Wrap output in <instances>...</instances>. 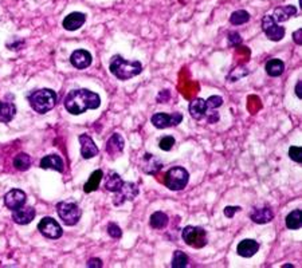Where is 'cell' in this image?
<instances>
[{"label": "cell", "mask_w": 302, "mask_h": 268, "mask_svg": "<svg viewBox=\"0 0 302 268\" xmlns=\"http://www.w3.org/2000/svg\"><path fill=\"white\" fill-rule=\"evenodd\" d=\"M65 109L73 115H80L86 110H96L101 105L98 94L87 89H78L70 91L65 98Z\"/></svg>", "instance_id": "1"}, {"label": "cell", "mask_w": 302, "mask_h": 268, "mask_svg": "<svg viewBox=\"0 0 302 268\" xmlns=\"http://www.w3.org/2000/svg\"><path fill=\"white\" fill-rule=\"evenodd\" d=\"M110 73L120 80H128L139 75L142 71V64L139 60H126L120 55H116L109 64Z\"/></svg>", "instance_id": "2"}, {"label": "cell", "mask_w": 302, "mask_h": 268, "mask_svg": "<svg viewBox=\"0 0 302 268\" xmlns=\"http://www.w3.org/2000/svg\"><path fill=\"white\" fill-rule=\"evenodd\" d=\"M28 103L39 114L50 112L57 103V94L51 89H39L28 96Z\"/></svg>", "instance_id": "3"}, {"label": "cell", "mask_w": 302, "mask_h": 268, "mask_svg": "<svg viewBox=\"0 0 302 268\" xmlns=\"http://www.w3.org/2000/svg\"><path fill=\"white\" fill-rule=\"evenodd\" d=\"M189 181L188 172L184 169L183 166H175L169 169L165 174V187L171 191H181L187 187Z\"/></svg>", "instance_id": "4"}, {"label": "cell", "mask_w": 302, "mask_h": 268, "mask_svg": "<svg viewBox=\"0 0 302 268\" xmlns=\"http://www.w3.org/2000/svg\"><path fill=\"white\" fill-rule=\"evenodd\" d=\"M57 212L65 225H69V227L76 225L82 216V211L80 207L76 203H67V201H60L57 204Z\"/></svg>", "instance_id": "5"}, {"label": "cell", "mask_w": 302, "mask_h": 268, "mask_svg": "<svg viewBox=\"0 0 302 268\" xmlns=\"http://www.w3.org/2000/svg\"><path fill=\"white\" fill-rule=\"evenodd\" d=\"M181 237L185 241V244L194 248H201L207 244V233L205 230L200 227H194V225H187L181 230Z\"/></svg>", "instance_id": "6"}, {"label": "cell", "mask_w": 302, "mask_h": 268, "mask_svg": "<svg viewBox=\"0 0 302 268\" xmlns=\"http://www.w3.org/2000/svg\"><path fill=\"white\" fill-rule=\"evenodd\" d=\"M262 30L273 42H280L285 37V28L281 27L271 15H264L262 19Z\"/></svg>", "instance_id": "7"}, {"label": "cell", "mask_w": 302, "mask_h": 268, "mask_svg": "<svg viewBox=\"0 0 302 268\" xmlns=\"http://www.w3.org/2000/svg\"><path fill=\"white\" fill-rule=\"evenodd\" d=\"M153 126L157 129H167L172 126H178L183 121L181 113H173V114H165V113H156L151 118Z\"/></svg>", "instance_id": "8"}, {"label": "cell", "mask_w": 302, "mask_h": 268, "mask_svg": "<svg viewBox=\"0 0 302 268\" xmlns=\"http://www.w3.org/2000/svg\"><path fill=\"white\" fill-rule=\"evenodd\" d=\"M38 230L42 235L49 237V239H60V236L63 235L62 227L53 217H43L39 221Z\"/></svg>", "instance_id": "9"}, {"label": "cell", "mask_w": 302, "mask_h": 268, "mask_svg": "<svg viewBox=\"0 0 302 268\" xmlns=\"http://www.w3.org/2000/svg\"><path fill=\"white\" fill-rule=\"evenodd\" d=\"M139 187L135 182H124L122 187L120 188L119 192H116V196L113 197V204L116 207L122 205L125 201H132L137 197L139 194Z\"/></svg>", "instance_id": "10"}, {"label": "cell", "mask_w": 302, "mask_h": 268, "mask_svg": "<svg viewBox=\"0 0 302 268\" xmlns=\"http://www.w3.org/2000/svg\"><path fill=\"white\" fill-rule=\"evenodd\" d=\"M26 201H27V196L20 189H12L4 196V204H6L7 208L11 209V211L23 207Z\"/></svg>", "instance_id": "11"}, {"label": "cell", "mask_w": 302, "mask_h": 268, "mask_svg": "<svg viewBox=\"0 0 302 268\" xmlns=\"http://www.w3.org/2000/svg\"><path fill=\"white\" fill-rule=\"evenodd\" d=\"M35 209L33 207H20V208L12 211V220L19 225H27L30 224L31 221L35 217Z\"/></svg>", "instance_id": "12"}, {"label": "cell", "mask_w": 302, "mask_h": 268, "mask_svg": "<svg viewBox=\"0 0 302 268\" xmlns=\"http://www.w3.org/2000/svg\"><path fill=\"white\" fill-rule=\"evenodd\" d=\"M78 139H80V144H81V154L85 160H90V158L98 154L100 150H98L97 145L94 144L92 137H89L86 134H81Z\"/></svg>", "instance_id": "13"}, {"label": "cell", "mask_w": 302, "mask_h": 268, "mask_svg": "<svg viewBox=\"0 0 302 268\" xmlns=\"http://www.w3.org/2000/svg\"><path fill=\"white\" fill-rule=\"evenodd\" d=\"M92 54L86 51V50H76L70 57L71 64L78 70H83L89 67L92 64Z\"/></svg>", "instance_id": "14"}, {"label": "cell", "mask_w": 302, "mask_h": 268, "mask_svg": "<svg viewBox=\"0 0 302 268\" xmlns=\"http://www.w3.org/2000/svg\"><path fill=\"white\" fill-rule=\"evenodd\" d=\"M85 21H86V15L85 14H82V12H71L63 19L62 26L67 31H76V30L83 26Z\"/></svg>", "instance_id": "15"}, {"label": "cell", "mask_w": 302, "mask_h": 268, "mask_svg": "<svg viewBox=\"0 0 302 268\" xmlns=\"http://www.w3.org/2000/svg\"><path fill=\"white\" fill-rule=\"evenodd\" d=\"M162 168L161 160H159L153 154L146 153L141 158V169L145 172L146 174H156L157 172Z\"/></svg>", "instance_id": "16"}, {"label": "cell", "mask_w": 302, "mask_h": 268, "mask_svg": "<svg viewBox=\"0 0 302 268\" xmlns=\"http://www.w3.org/2000/svg\"><path fill=\"white\" fill-rule=\"evenodd\" d=\"M207 112H208L207 102L204 99H201V98H196L189 103V114L196 121H200V119L207 117Z\"/></svg>", "instance_id": "17"}, {"label": "cell", "mask_w": 302, "mask_h": 268, "mask_svg": "<svg viewBox=\"0 0 302 268\" xmlns=\"http://www.w3.org/2000/svg\"><path fill=\"white\" fill-rule=\"evenodd\" d=\"M259 249L258 241L253 240V239H244L242 240L237 247V252L239 256L242 257H251L254 256Z\"/></svg>", "instance_id": "18"}, {"label": "cell", "mask_w": 302, "mask_h": 268, "mask_svg": "<svg viewBox=\"0 0 302 268\" xmlns=\"http://www.w3.org/2000/svg\"><path fill=\"white\" fill-rule=\"evenodd\" d=\"M250 219L253 220L255 224H267L274 219L273 211L267 207L264 208H254L250 213Z\"/></svg>", "instance_id": "19"}, {"label": "cell", "mask_w": 302, "mask_h": 268, "mask_svg": "<svg viewBox=\"0 0 302 268\" xmlns=\"http://www.w3.org/2000/svg\"><path fill=\"white\" fill-rule=\"evenodd\" d=\"M124 138H122L119 133H114L113 135L108 139L105 150H106V153H108L109 155L116 157V155H119L120 153L124 150Z\"/></svg>", "instance_id": "20"}, {"label": "cell", "mask_w": 302, "mask_h": 268, "mask_svg": "<svg viewBox=\"0 0 302 268\" xmlns=\"http://www.w3.org/2000/svg\"><path fill=\"white\" fill-rule=\"evenodd\" d=\"M39 165L42 169H53V171L60 172V173L63 172V161L60 155L57 154H49L43 157Z\"/></svg>", "instance_id": "21"}, {"label": "cell", "mask_w": 302, "mask_h": 268, "mask_svg": "<svg viewBox=\"0 0 302 268\" xmlns=\"http://www.w3.org/2000/svg\"><path fill=\"white\" fill-rule=\"evenodd\" d=\"M122 184H124V181H122V178L117 172H109L106 177H105V189L109 192H119L120 188L122 187Z\"/></svg>", "instance_id": "22"}, {"label": "cell", "mask_w": 302, "mask_h": 268, "mask_svg": "<svg viewBox=\"0 0 302 268\" xmlns=\"http://www.w3.org/2000/svg\"><path fill=\"white\" fill-rule=\"evenodd\" d=\"M17 114V107L12 102L0 101V122L8 123L11 122Z\"/></svg>", "instance_id": "23"}, {"label": "cell", "mask_w": 302, "mask_h": 268, "mask_svg": "<svg viewBox=\"0 0 302 268\" xmlns=\"http://www.w3.org/2000/svg\"><path fill=\"white\" fill-rule=\"evenodd\" d=\"M297 14V8L293 5H282L274 10V20L275 21H286L289 18L294 16Z\"/></svg>", "instance_id": "24"}, {"label": "cell", "mask_w": 302, "mask_h": 268, "mask_svg": "<svg viewBox=\"0 0 302 268\" xmlns=\"http://www.w3.org/2000/svg\"><path fill=\"white\" fill-rule=\"evenodd\" d=\"M266 69V73L270 75V77H280V75L283 74V70H285V63L280 60V59H270L269 62L264 66Z\"/></svg>", "instance_id": "25"}, {"label": "cell", "mask_w": 302, "mask_h": 268, "mask_svg": "<svg viewBox=\"0 0 302 268\" xmlns=\"http://www.w3.org/2000/svg\"><path fill=\"white\" fill-rule=\"evenodd\" d=\"M103 178V172L102 171H96L93 172L92 176L89 177V181L85 184V187H83V191H85V193H92L94 192V191H97L98 187H100V182H101V180Z\"/></svg>", "instance_id": "26"}, {"label": "cell", "mask_w": 302, "mask_h": 268, "mask_svg": "<svg viewBox=\"0 0 302 268\" xmlns=\"http://www.w3.org/2000/svg\"><path fill=\"white\" fill-rule=\"evenodd\" d=\"M168 223H169L168 216L164 212H160V211L155 212L151 216V219H149V225H151L152 228H155V230H164L168 225Z\"/></svg>", "instance_id": "27"}, {"label": "cell", "mask_w": 302, "mask_h": 268, "mask_svg": "<svg viewBox=\"0 0 302 268\" xmlns=\"http://www.w3.org/2000/svg\"><path fill=\"white\" fill-rule=\"evenodd\" d=\"M301 209H294L293 212L286 216V227L289 230H300L301 228Z\"/></svg>", "instance_id": "28"}, {"label": "cell", "mask_w": 302, "mask_h": 268, "mask_svg": "<svg viewBox=\"0 0 302 268\" xmlns=\"http://www.w3.org/2000/svg\"><path fill=\"white\" fill-rule=\"evenodd\" d=\"M14 166L17 168L18 171H28L31 166V157L26 153H19L14 160Z\"/></svg>", "instance_id": "29"}, {"label": "cell", "mask_w": 302, "mask_h": 268, "mask_svg": "<svg viewBox=\"0 0 302 268\" xmlns=\"http://www.w3.org/2000/svg\"><path fill=\"white\" fill-rule=\"evenodd\" d=\"M250 20V14L247 11L244 10H238L235 12H232L231 16H230V21L234 26H241V24H244Z\"/></svg>", "instance_id": "30"}, {"label": "cell", "mask_w": 302, "mask_h": 268, "mask_svg": "<svg viewBox=\"0 0 302 268\" xmlns=\"http://www.w3.org/2000/svg\"><path fill=\"white\" fill-rule=\"evenodd\" d=\"M188 264V256L181 251H175L173 252L172 262H171V266L172 268H183L187 267Z\"/></svg>", "instance_id": "31"}, {"label": "cell", "mask_w": 302, "mask_h": 268, "mask_svg": "<svg viewBox=\"0 0 302 268\" xmlns=\"http://www.w3.org/2000/svg\"><path fill=\"white\" fill-rule=\"evenodd\" d=\"M173 145H175V138H173L172 135H165V137H162V138L160 139V142H159L160 149L164 150V152H169V150L173 148Z\"/></svg>", "instance_id": "32"}, {"label": "cell", "mask_w": 302, "mask_h": 268, "mask_svg": "<svg viewBox=\"0 0 302 268\" xmlns=\"http://www.w3.org/2000/svg\"><path fill=\"white\" fill-rule=\"evenodd\" d=\"M106 230H108L109 236L113 237V239H120V237L122 236V230H121V228H120L116 223H109Z\"/></svg>", "instance_id": "33"}, {"label": "cell", "mask_w": 302, "mask_h": 268, "mask_svg": "<svg viewBox=\"0 0 302 268\" xmlns=\"http://www.w3.org/2000/svg\"><path fill=\"white\" fill-rule=\"evenodd\" d=\"M205 102H207V106H208V109L215 110V109H218V107H221V105H223V98L219 96H210V98H208Z\"/></svg>", "instance_id": "34"}, {"label": "cell", "mask_w": 302, "mask_h": 268, "mask_svg": "<svg viewBox=\"0 0 302 268\" xmlns=\"http://www.w3.org/2000/svg\"><path fill=\"white\" fill-rule=\"evenodd\" d=\"M289 157H290L293 161H296L298 164H301L302 162L301 148H300V146H291L290 149H289Z\"/></svg>", "instance_id": "35"}, {"label": "cell", "mask_w": 302, "mask_h": 268, "mask_svg": "<svg viewBox=\"0 0 302 268\" xmlns=\"http://www.w3.org/2000/svg\"><path fill=\"white\" fill-rule=\"evenodd\" d=\"M228 42L231 46H239L242 43V38L238 32H230L228 34Z\"/></svg>", "instance_id": "36"}, {"label": "cell", "mask_w": 302, "mask_h": 268, "mask_svg": "<svg viewBox=\"0 0 302 268\" xmlns=\"http://www.w3.org/2000/svg\"><path fill=\"white\" fill-rule=\"evenodd\" d=\"M238 211H241V207H226V208H224V214H226V217L231 219V217H234V214L237 213Z\"/></svg>", "instance_id": "37"}, {"label": "cell", "mask_w": 302, "mask_h": 268, "mask_svg": "<svg viewBox=\"0 0 302 268\" xmlns=\"http://www.w3.org/2000/svg\"><path fill=\"white\" fill-rule=\"evenodd\" d=\"M168 99H169V91L168 90L161 91V93L159 94V96H157V101H159V103H164V102H167Z\"/></svg>", "instance_id": "38"}, {"label": "cell", "mask_w": 302, "mask_h": 268, "mask_svg": "<svg viewBox=\"0 0 302 268\" xmlns=\"http://www.w3.org/2000/svg\"><path fill=\"white\" fill-rule=\"evenodd\" d=\"M293 39H294L296 44H300V46H301L302 44V30L301 28H300V30H297V31L293 34Z\"/></svg>", "instance_id": "39"}, {"label": "cell", "mask_w": 302, "mask_h": 268, "mask_svg": "<svg viewBox=\"0 0 302 268\" xmlns=\"http://www.w3.org/2000/svg\"><path fill=\"white\" fill-rule=\"evenodd\" d=\"M87 267H102V262L100 259H92L87 263Z\"/></svg>", "instance_id": "40"}, {"label": "cell", "mask_w": 302, "mask_h": 268, "mask_svg": "<svg viewBox=\"0 0 302 268\" xmlns=\"http://www.w3.org/2000/svg\"><path fill=\"white\" fill-rule=\"evenodd\" d=\"M296 96L302 99V80H298L296 86Z\"/></svg>", "instance_id": "41"}]
</instances>
